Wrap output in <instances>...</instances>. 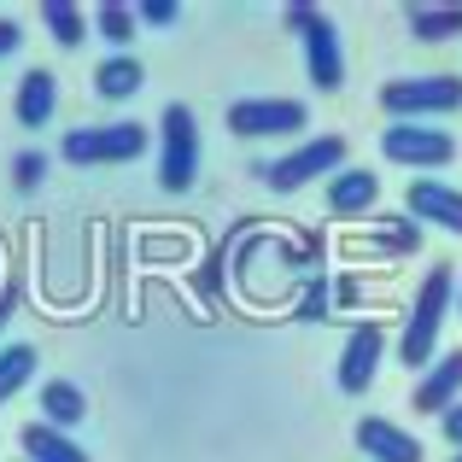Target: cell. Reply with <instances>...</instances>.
I'll list each match as a JSON object with an SVG mask.
<instances>
[{"label":"cell","instance_id":"6da1fadb","mask_svg":"<svg viewBox=\"0 0 462 462\" xmlns=\"http://www.w3.org/2000/svg\"><path fill=\"white\" fill-rule=\"evenodd\" d=\"M457 305V263H433L428 282L416 287L410 299V316H404V334H398V363L404 369H428L433 351H439V328Z\"/></svg>","mask_w":462,"mask_h":462},{"label":"cell","instance_id":"7a4b0ae2","mask_svg":"<svg viewBox=\"0 0 462 462\" xmlns=\"http://www.w3.org/2000/svg\"><path fill=\"white\" fill-rule=\"evenodd\" d=\"M381 112L393 124L462 112V77H451V70H439V77H393V82H381Z\"/></svg>","mask_w":462,"mask_h":462},{"label":"cell","instance_id":"3957f363","mask_svg":"<svg viewBox=\"0 0 462 462\" xmlns=\"http://www.w3.org/2000/svg\"><path fill=\"white\" fill-rule=\"evenodd\" d=\"M193 176H199V124L181 100H170L158 117V188L188 193Z\"/></svg>","mask_w":462,"mask_h":462},{"label":"cell","instance_id":"277c9868","mask_svg":"<svg viewBox=\"0 0 462 462\" xmlns=\"http://www.w3.org/2000/svg\"><path fill=\"white\" fill-rule=\"evenodd\" d=\"M152 147V129L147 124H88V129H70L59 158L65 164H135L141 152Z\"/></svg>","mask_w":462,"mask_h":462},{"label":"cell","instance_id":"5b68a950","mask_svg":"<svg viewBox=\"0 0 462 462\" xmlns=\"http://www.w3.org/2000/svg\"><path fill=\"white\" fill-rule=\"evenodd\" d=\"M334 170H346V141L339 135H316V141H305V147H293L287 158L258 164L252 176H258L263 188H275V193H299V188H310L316 176H334Z\"/></svg>","mask_w":462,"mask_h":462},{"label":"cell","instance_id":"8992f818","mask_svg":"<svg viewBox=\"0 0 462 462\" xmlns=\"http://www.w3.org/2000/svg\"><path fill=\"white\" fill-rule=\"evenodd\" d=\"M287 30H299V42H305V70H310V82H316L322 94H339V82H346V53H339L334 18H322L316 6H287Z\"/></svg>","mask_w":462,"mask_h":462},{"label":"cell","instance_id":"52a82bcc","mask_svg":"<svg viewBox=\"0 0 462 462\" xmlns=\"http://www.w3.org/2000/svg\"><path fill=\"white\" fill-rule=\"evenodd\" d=\"M228 135L240 141H263V135H299V129L310 124L305 100H287V94H275V100H235L223 112Z\"/></svg>","mask_w":462,"mask_h":462},{"label":"cell","instance_id":"ba28073f","mask_svg":"<svg viewBox=\"0 0 462 462\" xmlns=\"http://www.w3.org/2000/svg\"><path fill=\"white\" fill-rule=\"evenodd\" d=\"M381 152H386V164H404V170H445L457 158V141L428 124H386Z\"/></svg>","mask_w":462,"mask_h":462},{"label":"cell","instance_id":"9c48e42d","mask_svg":"<svg viewBox=\"0 0 462 462\" xmlns=\"http://www.w3.org/2000/svg\"><path fill=\"white\" fill-rule=\"evenodd\" d=\"M381 363H386V328L381 322H357L346 334V346H339V369H334V381H339V393H369L374 386V374H381Z\"/></svg>","mask_w":462,"mask_h":462},{"label":"cell","instance_id":"30bf717a","mask_svg":"<svg viewBox=\"0 0 462 462\" xmlns=\"http://www.w3.org/2000/svg\"><path fill=\"white\" fill-rule=\"evenodd\" d=\"M451 404H462V346L445 351V357H433L428 369H421L416 393H410V410H416V416H445Z\"/></svg>","mask_w":462,"mask_h":462},{"label":"cell","instance_id":"8fae6325","mask_svg":"<svg viewBox=\"0 0 462 462\" xmlns=\"http://www.w3.org/2000/svg\"><path fill=\"white\" fill-rule=\"evenodd\" d=\"M357 451L369 462H428V445H421L410 428L386 421V416H363L357 421Z\"/></svg>","mask_w":462,"mask_h":462},{"label":"cell","instance_id":"7c38bea8","mask_svg":"<svg viewBox=\"0 0 462 462\" xmlns=\"http://www.w3.org/2000/svg\"><path fill=\"white\" fill-rule=\"evenodd\" d=\"M404 205H410L416 223H433V228H445V235H462V188H445V181H433V176H416L410 193H404Z\"/></svg>","mask_w":462,"mask_h":462},{"label":"cell","instance_id":"4fadbf2b","mask_svg":"<svg viewBox=\"0 0 462 462\" xmlns=\"http://www.w3.org/2000/svg\"><path fill=\"white\" fill-rule=\"evenodd\" d=\"M322 199H328V211H334V217H369L374 199H381V176L346 164V170H334V176H328V193H322Z\"/></svg>","mask_w":462,"mask_h":462},{"label":"cell","instance_id":"5bb4252c","mask_svg":"<svg viewBox=\"0 0 462 462\" xmlns=\"http://www.w3.org/2000/svg\"><path fill=\"white\" fill-rule=\"evenodd\" d=\"M53 112H59V77L53 70H23L18 77V100H12V117H18V129H42V124H53Z\"/></svg>","mask_w":462,"mask_h":462},{"label":"cell","instance_id":"9a60e30c","mask_svg":"<svg viewBox=\"0 0 462 462\" xmlns=\"http://www.w3.org/2000/svg\"><path fill=\"white\" fill-rule=\"evenodd\" d=\"M351 252H421V223L381 211V217H369V235H351Z\"/></svg>","mask_w":462,"mask_h":462},{"label":"cell","instance_id":"2e32d148","mask_svg":"<svg viewBox=\"0 0 462 462\" xmlns=\"http://www.w3.org/2000/svg\"><path fill=\"white\" fill-rule=\"evenodd\" d=\"M141 88H147V70H141L135 53H106L100 65H94V94H100V100L124 106V100H135Z\"/></svg>","mask_w":462,"mask_h":462},{"label":"cell","instance_id":"e0dca14e","mask_svg":"<svg viewBox=\"0 0 462 462\" xmlns=\"http://www.w3.org/2000/svg\"><path fill=\"white\" fill-rule=\"evenodd\" d=\"M42 421L59 433H77L88 421V393L77 381H42Z\"/></svg>","mask_w":462,"mask_h":462},{"label":"cell","instance_id":"ac0fdd59","mask_svg":"<svg viewBox=\"0 0 462 462\" xmlns=\"http://www.w3.org/2000/svg\"><path fill=\"white\" fill-rule=\"evenodd\" d=\"M18 445H23V457H30V462H94L77 439H70V433L47 428V421H30V428L18 433Z\"/></svg>","mask_w":462,"mask_h":462},{"label":"cell","instance_id":"d6986e66","mask_svg":"<svg viewBox=\"0 0 462 462\" xmlns=\"http://www.w3.org/2000/svg\"><path fill=\"white\" fill-rule=\"evenodd\" d=\"M35 363H42V351H35V346H23V339L0 346V404H6V398H18L23 386L35 381Z\"/></svg>","mask_w":462,"mask_h":462},{"label":"cell","instance_id":"ffe728a7","mask_svg":"<svg viewBox=\"0 0 462 462\" xmlns=\"http://www.w3.org/2000/svg\"><path fill=\"white\" fill-rule=\"evenodd\" d=\"M416 42H457L462 35V6H410L404 12Z\"/></svg>","mask_w":462,"mask_h":462},{"label":"cell","instance_id":"44dd1931","mask_svg":"<svg viewBox=\"0 0 462 462\" xmlns=\"http://www.w3.org/2000/svg\"><path fill=\"white\" fill-rule=\"evenodd\" d=\"M135 6H124V0H106V6H94V35H100L112 53H129V42H135Z\"/></svg>","mask_w":462,"mask_h":462},{"label":"cell","instance_id":"7402d4cb","mask_svg":"<svg viewBox=\"0 0 462 462\" xmlns=\"http://www.w3.org/2000/svg\"><path fill=\"white\" fill-rule=\"evenodd\" d=\"M42 23L59 47H82V35H88V12L70 0H42Z\"/></svg>","mask_w":462,"mask_h":462},{"label":"cell","instance_id":"603a6c76","mask_svg":"<svg viewBox=\"0 0 462 462\" xmlns=\"http://www.w3.org/2000/svg\"><path fill=\"white\" fill-rule=\"evenodd\" d=\"M328 310H334V287L322 275H310L305 293H299V322H328Z\"/></svg>","mask_w":462,"mask_h":462},{"label":"cell","instance_id":"cb8c5ba5","mask_svg":"<svg viewBox=\"0 0 462 462\" xmlns=\"http://www.w3.org/2000/svg\"><path fill=\"white\" fill-rule=\"evenodd\" d=\"M42 176H47V152H18V158H12V188H18V193H35Z\"/></svg>","mask_w":462,"mask_h":462},{"label":"cell","instance_id":"d4e9b609","mask_svg":"<svg viewBox=\"0 0 462 462\" xmlns=\"http://www.w3.org/2000/svg\"><path fill=\"white\" fill-rule=\"evenodd\" d=\"M135 23L170 30V23H181V6H170V0H141V6H135Z\"/></svg>","mask_w":462,"mask_h":462},{"label":"cell","instance_id":"484cf974","mask_svg":"<svg viewBox=\"0 0 462 462\" xmlns=\"http://www.w3.org/2000/svg\"><path fill=\"white\" fill-rule=\"evenodd\" d=\"M439 433L451 439V451H462V404H451V410L439 416Z\"/></svg>","mask_w":462,"mask_h":462},{"label":"cell","instance_id":"4316f807","mask_svg":"<svg viewBox=\"0 0 462 462\" xmlns=\"http://www.w3.org/2000/svg\"><path fill=\"white\" fill-rule=\"evenodd\" d=\"M18 47H23V30H18L12 18H0V59H12Z\"/></svg>","mask_w":462,"mask_h":462},{"label":"cell","instance_id":"83f0119b","mask_svg":"<svg viewBox=\"0 0 462 462\" xmlns=\"http://www.w3.org/2000/svg\"><path fill=\"white\" fill-rule=\"evenodd\" d=\"M18 316V282H6L0 287V334H6V322Z\"/></svg>","mask_w":462,"mask_h":462},{"label":"cell","instance_id":"f1b7e54d","mask_svg":"<svg viewBox=\"0 0 462 462\" xmlns=\"http://www.w3.org/2000/svg\"><path fill=\"white\" fill-rule=\"evenodd\" d=\"M357 299H363L357 282H339V287H334V305H357Z\"/></svg>","mask_w":462,"mask_h":462},{"label":"cell","instance_id":"f546056e","mask_svg":"<svg viewBox=\"0 0 462 462\" xmlns=\"http://www.w3.org/2000/svg\"><path fill=\"white\" fill-rule=\"evenodd\" d=\"M457 310H462V275H457Z\"/></svg>","mask_w":462,"mask_h":462},{"label":"cell","instance_id":"4dcf8cb0","mask_svg":"<svg viewBox=\"0 0 462 462\" xmlns=\"http://www.w3.org/2000/svg\"><path fill=\"white\" fill-rule=\"evenodd\" d=\"M12 462H30V457H12Z\"/></svg>","mask_w":462,"mask_h":462},{"label":"cell","instance_id":"1f68e13d","mask_svg":"<svg viewBox=\"0 0 462 462\" xmlns=\"http://www.w3.org/2000/svg\"><path fill=\"white\" fill-rule=\"evenodd\" d=\"M451 462H462V451H457V457H451Z\"/></svg>","mask_w":462,"mask_h":462}]
</instances>
